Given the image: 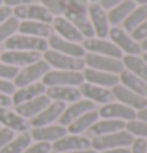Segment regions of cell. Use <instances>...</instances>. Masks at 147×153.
Instances as JSON below:
<instances>
[{
  "mask_svg": "<svg viewBox=\"0 0 147 153\" xmlns=\"http://www.w3.org/2000/svg\"><path fill=\"white\" fill-rule=\"evenodd\" d=\"M41 59L49 65L51 70H60V71H82L86 68L84 59H75L70 55L55 52L52 49H48L41 54Z\"/></svg>",
  "mask_w": 147,
  "mask_h": 153,
  "instance_id": "6da1fadb",
  "label": "cell"
},
{
  "mask_svg": "<svg viewBox=\"0 0 147 153\" xmlns=\"http://www.w3.org/2000/svg\"><path fill=\"white\" fill-rule=\"evenodd\" d=\"M41 82L46 87H79L84 82L82 71H60L49 70Z\"/></svg>",
  "mask_w": 147,
  "mask_h": 153,
  "instance_id": "7a4b0ae2",
  "label": "cell"
},
{
  "mask_svg": "<svg viewBox=\"0 0 147 153\" xmlns=\"http://www.w3.org/2000/svg\"><path fill=\"white\" fill-rule=\"evenodd\" d=\"M133 139L134 137L127 129H122V131H117L112 134L92 137L90 139V147L97 152H103V150H109V149H120V147H130Z\"/></svg>",
  "mask_w": 147,
  "mask_h": 153,
  "instance_id": "3957f363",
  "label": "cell"
},
{
  "mask_svg": "<svg viewBox=\"0 0 147 153\" xmlns=\"http://www.w3.org/2000/svg\"><path fill=\"white\" fill-rule=\"evenodd\" d=\"M49 70H51L49 65L43 59L38 62H33V63L21 68L18 71V76L14 77L13 84L16 88H19V87H25V85H30V84H35V82H41L43 76Z\"/></svg>",
  "mask_w": 147,
  "mask_h": 153,
  "instance_id": "277c9868",
  "label": "cell"
},
{
  "mask_svg": "<svg viewBox=\"0 0 147 153\" xmlns=\"http://www.w3.org/2000/svg\"><path fill=\"white\" fill-rule=\"evenodd\" d=\"M5 48H7V51H29V52L43 54L44 51H48V41L43 38L16 33L5 41Z\"/></svg>",
  "mask_w": 147,
  "mask_h": 153,
  "instance_id": "5b68a950",
  "label": "cell"
},
{
  "mask_svg": "<svg viewBox=\"0 0 147 153\" xmlns=\"http://www.w3.org/2000/svg\"><path fill=\"white\" fill-rule=\"evenodd\" d=\"M84 63H86V68L111 73V74H120L123 71V63L120 59H112V57H106V55L86 52V55H84Z\"/></svg>",
  "mask_w": 147,
  "mask_h": 153,
  "instance_id": "8992f818",
  "label": "cell"
},
{
  "mask_svg": "<svg viewBox=\"0 0 147 153\" xmlns=\"http://www.w3.org/2000/svg\"><path fill=\"white\" fill-rule=\"evenodd\" d=\"M87 16L89 21L92 24L93 33L97 38H108L111 24L108 19V11L104 8H101L100 3H89L87 7Z\"/></svg>",
  "mask_w": 147,
  "mask_h": 153,
  "instance_id": "52a82bcc",
  "label": "cell"
},
{
  "mask_svg": "<svg viewBox=\"0 0 147 153\" xmlns=\"http://www.w3.org/2000/svg\"><path fill=\"white\" fill-rule=\"evenodd\" d=\"M109 41H112L119 48V51L123 55H139L141 51V44L138 41H134L133 36L128 32H125L122 27H111L109 30Z\"/></svg>",
  "mask_w": 147,
  "mask_h": 153,
  "instance_id": "ba28073f",
  "label": "cell"
},
{
  "mask_svg": "<svg viewBox=\"0 0 147 153\" xmlns=\"http://www.w3.org/2000/svg\"><path fill=\"white\" fill-rule=\"evenodd\" d=\"M13 16L18 21H35V22H43V24H51L54 16L40 3H30L24 7L13 8Z\"/></svg>",
  "mask_w": 147,
  "mask_h": 153,
  "instance_id": "9c48e42d",
  "label": "cell"
},
{
  "mask_svg": "<svg viewBox=\"0 0 147 153\" xmlns=\"http://www.w3.org/2000/svg\"><path fill=\"white\" fill-rule=\"evenodd\" d=\"M82 48L86 49V52L90 54H98V55H106V57H112V59H122L123 54L119 51L112 41H109L108 38H87L82 41Z\"/></svg>",
  "mask_w": 147,
  "mask_h": 153,
  "instance_id": "30bf717a",
  "label": "cell"
},
{
  "mask_svg": "<svg viewBox=\"0 0 147 153\" xmlns=\"http://www.w3.org/2000/svg\"><path fill=\"white\" fill-rule=\"evenodd\" d=\"M52 152L55 153H70V152H76V150H86V149H92L90 147V137L84 134H65L63 137H60L59 140L51 145Z\"/></svg>",
  "mask_w": 147,
  "mask_h": 153,
  "instance_id": "8fae6325",
  "label": "cell"
},
{
  "mask_svg": "<svg viewBox=\"0 0 147 153\" xmlns=\"http://www.w3.org/2000/svg\"><path fill=\"white\" fill-rule=\"evenodd\" d=\"M100 118H112V120H120V122H131L136 118V111L131 107L119 103V101H111L108 104H103L98 109Z\"/></svg>",
  "mask_w": 147,
  "mask_h": 153,
  "instance_id": "7c38bea8",
  "label": "cell"
},
{
  "mask_svg": "<svg viewBox=\"0 0 147 153\" xmlns=\"http://www.w3.org/2000/svg\"><path fill=\"white\" fill-rule=\"evenodd\" d=\"M65 106L66 104L59 103V101H51L37 117H33L32 120H29L30 128H40V126H46V125L57 123L60 115H62V112L65 109Z\"/></svg>",
  "mask_w": 147,
  "mask_h": 153,
  "instance_id": "4fadbf2b",
  "label": "cell"
},
{
  "mask_svg": "<svg viewBox=\"0 0 147 153\" xmlns=\"http://www.w3.org/2000/svg\"><path fill=\"white\" fill-rule=\"evenodd\" d=\"M93 109H97V104H93L92 101H89V100L81 98V100L75 101V103H70V104L65 106V109L62 112V115H60L57 123L66 128L71 122H75L78 117H81L82 114H86L89 111H93Z\"/></svg>",
  "mask_w": 147,
  "mask_h": 153,
  "instance_id": "5bb4252c",
  "label": "cell"
},
{
  "mask_svg": "<svg viewBox=\"0 0 147 153\" xmlns=\"http://www.w3.org/2000/svg\"><path fill=\"white\" fill-rule=\"evenodd\" d=\"M30 136L33 142H46L52 145L55 140H59L60 137H63L65 134H68L65 126H62L59 123L54 125H46V126H40V128H30Z\"/></svg>",
  "mask_w": 147,
  "mask_h": 153,
  "instance_id": "9a60e30c",
  "label": "cell"
},
{
  "mask_svg": "<svg viewBox=\"0 0 147 153\" xmlns=\"http://www.w3.org/2000/svg\"><path fill=\"white\" fill-rule=\"evenodd\" d=\"M111 92H112V96H114V101H119V103L131 107V109L136 111V112L144 109V107L147 106V98L131 92L130 88L120 85V84H117L116 87H112Z\"/></svg>",
  "mask_w": 147,
  "mask_h": 153,
  "instance_id": "2e32d148",
  "label": "cell"
},
{
  "mask_svg": "<svg viewBox=\"0 0 147 153\" xmlns=\"http://www.w3.org/2000/svg\"><path fill=\"white\" fill-rule=\"evenodd\" d=\"M48 49H52L55 52L70 55V57H75V59H84V55H86V49L82 48V44L66 41V39L57 36L55 33H52L48 38Z\"/></svg>",
  "mask_w": 147,
  "mask_h": 153,
  "instance_id": "e0dca14e",
  "label": "cell"
},
{
  "mask_svg": "<svg viewBox=\"0 0 147 153\" xmlns=\"http://www.w3.org/2000/svg\"><path fill=\"white\" fill-rule=\"evenodd\" d=\"M51 27H52L55 35L66 39V41L79 43V44H82V41H84V36L81 35V32L66 18H63V16H55L52 19V22H51Z\"/></svg>",
  "mask_w": 147,
  "mask_h": 153,
  "instance_id": "ac0fdd59",
  "label": "cell"
},
{
  "mask_svg": "<svg viewBox=\"0 0 147 153\" xmlns=\"http://www.w3.org/2000/svg\"><path fill=\"white\" fill-rule=\"evenodd\" d=\"M78 88H79V92H81L82 98L92 101L93 104L103 106V104H108L111 101H114L111 88L98 87V85H93V84H89V82H82Z\"/></svg>",
  "mask_w": 147,
  "mask_h": 153,
  "instance_id": "d6986e66",
  "label": "cell"
},
{
  "mask_svg": "<svg viewBox=\"0 0 147 153\" xmlns=\"http://www.w3.org/2000/svg\"><path fill=\"white\" fill-rule=\"evenodd\" d=\"M38 60H41V54L29 51H5L3 54H0V62L16 68H24Z\"/></svg>",
  "mask_w": 147,
  "mask_h": 153,
  "instance_id": "ffe728a7",
  "label": "cell"
},
{
  "mask_svg": "<svg viewBox=\"0 0 147 153\" xmlns=\"http://www.w3.org/2000/svg\"><path fill=\"white\" fill-rule=\"evenodd\" d=\"M0 126L8 128L13 133H25L30 128L29 120L22 118L14 109L10 107H0Z\"/></svg>",
  "mask_w": 147,
  "mask_h": 153,
  "instance_id": "44dd1931",
  "label": "cell"
},
{
  "mask_svg": "<svg viewBox=\"0 0 147 153\" xmlns=\"http://www.w3.org/2000/svg\"><path fill=\"white\" fill-rule=\"evenodd\" d=\"M63 18H66L76 29L81 32V35L84 36V39L87 38H93L95 33L92 29V24L89 21L87 11H81V10H73V8H66L63 13Z\"/></svg>",
  "mask_w": 147,
  "mask_h": 153,
  "instance_id": "7402d4cb",
  "label": "cell"
},
{
  "mask_svg": "<svg viewBox=\"0 0 147 153\" xmlns=\"http://www.w3.org/2000/svg\"><path fill=\"white\" fill-rule=\"evenodd\" d=\"M82 76H84V82L93 84V85H98V87H104V88H112L119 84V74L97 71V70H92V68H84Z\"/></svg>",
  "mask_w": 147,
  "mask_h": 153,
  "instance_id": "603a6c76",
  "label": "cell"
},
{
  "mask_svg": "<svg viewBox=\"0 0 147 153\" xmlns=\"http://www.w3.org/2000/svg\"><path fill=\"white\" fill-rule=\"evenodd\" d=\"M44 93H46V85L43 82H35V84H30V85H25V87H19L11 95V106L16 107V106L27 103V101L37 98L40 95H44Z\"/></svg>",
  "mask_w": 147,
  "mask_h": 153,
  "instance_id": "cb8c5ba5",
  "label": "cell"
},
{
  "mask_svg": "<svg viewBox=\"0 0 147 153\" xmlns=\"http://www.w3.org/2000/svg\"><path fill=\"white\" fill-rule=\"evenodd\" d=\"M49 103H51V100L46 96V93H44V95H40V96H37V98L27 101V103H22L19 106H16L14 111L18 112L22 118H25V120H32V118L37 117Z\"/></svg>",
  "mask_w": 147,
  "mask_h": 153,
  "instance_id": "d4e9b609",
  "label": "cell"
},
{
  "mask_svg": "<svg viewBox=\"0 0 147 153\" xmlns=\"http://www.w3.org/2000/svg\"><path fill=\"white\" fill-rule=\"evenodd\" d=\"M125 129V122L120 120H112V118H98L97 123L92 125V128L87 131V137H98V136L112 134L117 131Z\"/></svg>",
  "mask_w": 147,
  "mask_h": 153,
  "instance_id": "484cf974",
  "label": "cell"
},
{
  "mask_svg": "<svg viewBox=\"0 0 147 153\" xmlns=\"http://www.w3.org/2000/svg\"><path fill=\"white\" fill-rule=\"evenodd\" d=\"M46 96L51 101H59L63 104L75 103L82 98L78 87H46Z\"/></svg>",
  "mask_w": 147,
  "mask_h": 153,
  "instance_id": "4316f807",
  "label": "cell"
},
{
  "mask_svg": "<svg viewBox=\"0 0 147 153\" xmlns=\"http://www.w3.org/2000/svg\"><path fill=\"white\" fill-rule=\"evenodd\" d=\"M18 32L21 35L46 39L52 35V27H51V24H43V22H35V21H19Z\"/></svg>",
  "mask_w": 147,
  "mask_h": 153,
  "instance_id": "83f0119b",
  "label": "cell"
},
{
  "mask_svg": "<svg viewBox=\"0 0 147 153\" xmlns=\"http://www.w3.org/2000/svg\"><path fill=\"white\" fill-rule=\"evenodd\" d=\"M98 118H100V115H98L97 109L89 111L86 114H82L81 117H78L75 122H71L68 126H66V131L70 134H84L92 128V125L97 123Z\"/></svg>",
  "mask_w": 147,
  "mask_h": 153,
  "instance_id": "f1b7e54d",
  "label": "cell"
},
{
  "mask_svg": "<svg viewBox=\"0 0 147 153\" xmlns=\"http://www.w3.org/2000/svg\"><path fill=\"white\" fill-rule=\"evenodd\" d=\"M136 8V3L133 0H123L122 3H119L117 7L111 8L108 11V19L111 27H120L122 22L128 18V14Z\"/></svg>",
  "mask_w": 147,
  "mask_h": 153,
  "instance_id": "f546056e",
  "label": "cell"
},
{
  "mask_svg": "<svg viewBox=\"0 0 147 153\" xmlns=\"http://www.w3.org/2000/svg\"><path fill=\"white\" fill-rule=\"evenodd\" d=\"M120 60L123 63V70L138 76L147 84V62H144L141 55H123Z\"/></svg>",
  "mask_w": 147,
  "mask_h": 153,
  "instance_id": "4dcf8cb0",
  "label": "cell"
},
{
  "mask_svg": "<svg viewBox=\"0 0 147 153\" xmlns=\"http://www.w3.org/2000/svg\"><path fill=\"white\" fill-rule=\"evenodd\" d=\"M119 84L123 85V87H127V88H130L131 92L147 98V84L143 81V79H139L138 76L131 74L130 71L123 70L120 74H119Z\"/></svg>",
  "mask_w": 147,
  "mask_h": 153,
  "instance_id": "1f68e13d",
  "label": "cell"
},
{
  "mask_svg": "<svg viewBox=\"0 0 147 153\" xmlns=\"http://www.w3.org/2000/svg\"><path fill=\"white\" fill-rule=\"evenodd\" d=\"M32 142L33 140H32V136H30L29 131L19 133V134H16L2 150H0V153H24L30 147Z\"/></svg>",
  "mask_w": 147,
  "mask_h": 153,
  "instance_id": "d6a6232c",
  "label": "cell"
},
{
  "mask_svg": "<svg viewBox=\"0 0 147 153\" xmlns=\"http://www.w3.org/2000/svg\"><path fill=\"white\" fill-rule=\"evenodd\" d=\"M146 19H147V3L146 5H136V8H134L131 13L128 14V18L122 22V29L128 33H131L138 25L143 24Z\"/></svg>",
  "mask_w": 147,
  "mask_h": 153,
  "instance_id": "836d02e7",
  "label": "cell"
},
{
  "mask_svg": "<svg viewBox=\"0 0 147 153\" xmlns=\"http://www.w3.org/2000/svg\"><path fill=\"white\" fill-rule=\"evenodd\" d=\"M18 29H19V21L14 16H10L7 21H3L0 24V43H5L8 38L16 35Z\"/></svg>",
  "mask_w": 147,
  "mask_h": 153,
  "instance_id": "e575fe53",
  "label": "cell"
},
{
  "mask_svg": "<svg viewBox=\"0 0 147 153\" xmlns=\"http://www.w3.org/2000/svg\"><path fill=\"white\" fill-rule=\"evenodd\" d=\"M125 129L133 136V137L147 139V122H143V120L134 118V120L125 123Z\"/></svg>",
  "mask_w": 147,
  "mask_h": 153,
  "instance_id": "d590c367",
  "label": "cell"
},
{
  "mask_svg": "<svg viewBox=\"0 0 147 153\" xmlns=\"http://www.w3.org/2000/svg\"><path fill=\"white\" fill-rule=\"evenodd\" d=\"M40 5H43L51 14L54 16H63L65 13V3L62 0H38Z\"/></svg>",
  "mask_w": 147,
  "mask_h": 153,
  "instance_id": "8d00e7d4",
  "label": "cell"
},
{
  "mask_svg": "<svg viewBox=\"0 0 147 153\" xmlns=\"http://www.w3.org/2000/svg\"><path fill=\"white\" fill-rule=\"evenodd\" d=\"M19 68L7 65L3 62H0V79H7V81H14V77L18 76Z\"/></svg>",
  "mask_w": 147,
  "mask_h": 153,
  "instance_id": "74e56055",
  "label": "cell"
},
{
  "mask_svg": "<svg viewBox=\"0 0 147 153\" xmlns=\"http://www.w3.org/2000/svg\"><path fill=\"white\" fill-rule=\"evenodd\" d=\"M51 152H52L51 144H46V142H32L30 147L24 153H51Z\"/></svg>",
  "mask_w": 147,
  "mask_h": 153,
  "instance_id": "f35d334b",
  "label": "cell"
},
{
  "mask_svg": "<svg viewBox=\"0 0 147 153\" xmlns=\"http://www.w3.org/2000/svg\"><path fill=\"white\" fill-rule=\"evenodd\" d=\"M130 35L133 36V39L134 41H138V43H141V41H144V39L147 38V19L143 22L141 25H138L136 29H134Z\"/></svg>",
  "mask_w": 147,
  "mask_h": 153,
  "instance_id": "ab89813d",
  "label": "cell"
},
{
  "mask_svg": "<svg viewBox=\"0 0 147 153\" xmlns=\"http://www.w3.org/2000/svg\"><path fill=\"white\" fill-rule=\"evenodd\" d=\"M130 147H131V149H130V153H146L147 152V139L134 137Z\"/></svg>",
  "mask_w": 147,
  "mask_h": 153,
  "instance_id": "60d3db41",
  "label": "cell"
},
{
  "mask_svg": "<svg viewBox=\"0 0 147 153\" xmlns=\"http://www.w3.org/2000/svg\"><path fill=\"white\" fill-rule=\"evenodd\" d=\"M65 3V10L66 8H73V10H81V11H87L89 2L87 0H62Z\"/></svg>",
  "mask_w": 147,
  "mask_h": 153,
  "instance_id": "b9f144b4",
  "label": "cell"
},
{
  "mask_svg": "<svg viewBox=\"0 0 147 153\" xmlns=\"http://www.w3.org/2000/svg\"><path fill=\"white\" fill-rule=\"evenodd\" d=\"M14 136H16V133H13L11 129H8V128H3V126L0 128V150H2L3 147L7 145V144L10 142V140L14 137Z\"/></svg>",
  "mask_w": 147,
  "mask_h": 153,
  "instance_id": "7bdbcfd3",
  "label": "cell"
},
{
  "mask_svg": "<svg viewBox=\"0 0 147 153\" xmlns=\"http://www.w3.org/2000/svg\"><path fill=\"white\" fill-rule=\"evenodd\" d=\"M14 84L13 81H7V79H0V93L2 95H7V96H11L14 93Z\"/></svg>",
  "mask_w": 147,
  "mask_h": 153,
  "instance_id": "ee69618b",
  "label": "cell"
},
{
  "mask_svg": "<svg viewBox=\"0 0 147 153\" xmlns=\"http://www.w3.org/2000/svg\"><path fill=\"white\" fill-rule=\"evenodd\" d=\"M30 3H38V0H3V5L10 7L11 10L18 7H24V5H30Z\"/></svg>",
  "mask_w": 147,
  "mask_h": 153,
  "instance_id": "f6af8a7d",
  "label": "cell"
},
{
  "mask_svg": "<svg viewBox=\"0 0 147 153\" xmlns=\"http://www.w3.org/2000/svg\"><path fill=\"white\" fill-rule=\"evenodd\" d=\"M10 16H13V10H11L10 7L2 5V7H0V24H2L3 21H7Z\"/></svg>",
  "mask_w": 147,
  "mask_h": 153,
  "instance_id": "bcb514c9",
  "label": "cell"
},
{
  "mask_svg": "<svg viewBox=\"0 0 147 153\" xmlns=\"http://www.w3.org/2000/svg\"><path fill=\"white\" fill-rule=\"evenodd\" d=\"M122 2H123V0H101L100 5H101V8H104L106 11H109L111 8L117 7V5L122 3Z\"/></svg>",
  "mask_w": 147,
  "mask_h": 153,
  "instance_id": "7dc6e473",
  "label": "cell"
},
{
  "mask_svg": "<svg viewBox=\"0 0 147 153\" xmlns=\"http://www.w3.org/2000/svg\"><path fill=\"white\" fill-rule=\"evenodd\" d=\"M11 106V96L0 93V107H10Z\"/></svg>",
  "mask_w": 147,
  "mask_h": 153,
  "instance_id": "c3c4849f",
  "label": "cell"
},
{
  "mask_svg": "<svg viewBox=\"0 0 147 153\" xmlns=\"http://www.w3.org/2000/svg\"><path fill=\"white\" fill-rule=\"evenodd\" d=\"M98 153H130L128 147H120V149H109V150H103Z\"/></svg>",
  "mask_w": 147,
  "mask_h": 153,
  "instance_id": "681fc988",
  "label": "cell"
},
{
  "mask_svg": "<svg viewBox=\"0 0 147 153\" xmlns=\"http://www.w3.org/2000/svg\"><path fill=\"white\" fill-rule=\"evenodd\" d=\"M136 118L138 120H143V122H147V106L144 107V109L136 112Z\"/></svg>",
  "mask_w": 147,
  "mask_h": 153,
  "instance_id": "f907efd6",
  "label": "cell"
},
{
  "mask_svg": "<svg viewBox=\"0 0 147 153\" xmlns=\"http://www.w3.org/2000/svg\"><path fill=\"white\" fill-rule=\"evenodd\" d=\"M70 153H98L93 149H86V150H76V152H70Z\"/></svg>",
  "mask_w": 147,
  "mask_h": 153,
  "instance_id": "816d5d0a",
  "label": "cell"
},
{
  "mask_svg": "<svg viewBox=\"0 0 147 153\" xmlns=\"http://www.w3.org/2000/svg\"><path fill=\"white\" fill-rule=\"evenodd\" d=\"M139 44H141V51H143V52H147V38L144 39V41H141Z\"/></svg>",
  "mask_w": 147,
  "mask_h": 153,
  "instance_id": "f5cc1de1",
  "label": "cell"
},
{
  "mask_svg": "<svg viewBox=\"0 0 147 153\" xmlns=\"http://www.w3.org/2000/svg\"><path fill=\"white\" fill-rule=\"evenodd\" d=\"M133 2L136 3V5H146V3H147V0H133Z\"/></svg>",
  "mask_w": 147,
  "mask_h": 153,
  "instance_id": "db71d44e",
  "label": "cell"
},
{
  "mask_svg": "<svg viewBox=\"0 0 147 153\" xmlns=\"http://www.w3.org/2000/svg\"><path fill=\"white\" fill-rule=\"evenodd\" d=\"M87 2H89V3H100L101 0H87Z\"/></svg>",
  "mask_w": 147,
  "mask_h": 153,
  "instance_id": "11a10c76",
  "label": "cell"
},
{
  "mask_svg": "<svg viewBox=\"0 0 147 153\" xmlns=\"http://www.w3.org/2000/svg\"><path fill=\"white\" fill-rule=\"evenodd\" d=\"M143 60H144V62H147V52H144V54H143Z\"/></svg>",
  "mask_w": 147,
  "mask_h": 153,
  "instance_id": "9f6ffc18",
  "label": "cell"
},
{
  "mask_svg": "<svg viewBox=\"0 0 147 153\" xmlns=\"http://www.w3.org/2000/svg\"><path fill=\"white\" fill-rule=\"evenodd\" d=\"M2 5H3V0H0V7H2Z\"/></svg>",
  "mask_w": 147,
  "mask_h": 153,
  "instance_id": "6f0895ef",
  "label": "cell"
},
{
  "mask_svg": "<svg viewBox=\"0 0 147 153\" xmlns=\"http://www.w3.org/2000/svg\"><path fill=\"white\" fill-rule=\"evenodd\" d=\"M51 153H55V152H51Z\"/></svg>",
  "mask_w": 147,
  "mask_h": 153,
  "instance_id": "680465c9",
  "label": "cell"
},
{
  "mask_svg": "<svg viewBox=\"0 0 147 153\" xmlns=\"http://www.w3.org/2000/svg\"><path fill=\"white\" fill-rule=\"evenodd\" d=\"M0 128H2V126H0Z\"/></svg>",
  "mask_w": 147,
  "mask_h": 153,
  "instance_id": "91938a15",
  "label": "cell"
},
{
  "mask_svg": "<svg viewBox=\"0 0 147 153\" xmlns=\"http://www.w3.org/2000/svg\"><path fill=\"white\" fill-rule=\"evenodd\" d=\"M146 153H147V152H146Z\"/></svg>",
  "mask_w": 147,
  "mask_h": 153,
  "instance_id": "94428289",
  "label": "cell"
}]
</instances>
